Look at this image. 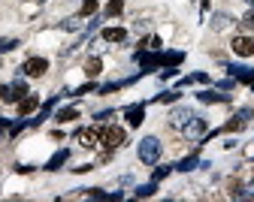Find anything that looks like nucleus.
I'll return each instance as SVG.
<instances>
[{
  "mask_svg": "<svg viewBox=\"0 0 254 202\" xmlns=\"http://www.w3.org/2000/svg\"><path fill=\"white\" fill-rule=\"evenodd\" d=\"M139 160H142L145 166H151V163L161 160V142H157L154 136H145V139L139 142Z\"/></svg>",
  "mask_w": 254,
  "mask_h": 202,
  "instance_id": "nucleus-1",
  "label": "nucleus"
},
{
  "mask_svg": "<svg viewBox=\"0 0 254 202\" xmlns=\"http://www.w3.org/2000/svg\"><path fill=\"white\" fill-rule=\"evenodd\" d=\"M100 142H103L109 151H112V148H121V145H124V130L115 127V124L106 127V130H100Z\"/></svg>",
  "mask_w": 254,
  "mask_h": 202,
  "instance_id": "nucleus-2",
  "label": "nucleus"
},
{
  "mask_svg": "<svg viewBox=\"0 0 254 202\" xmlns=\"http://www.w3.org/2000/svg\"><path fill=\"white\" fill-rule=\"evenodd\" d=\"M76 142L82 145V148H94L100 142V130H94V127H82V130H76Z\"/></svg>",
  "mask_w": 254,
  "mask_h": 202,
  "instance_id": "nucleus-3",
  "label": "nucleus"
},
{
  "mask_svg": "<svg viewBox=\"0 0 254 202\" xmlns=\"http://www.w3.org/2000/svg\"><path fill=\"white\" fill-rule=\"evenodd\" d=\"M21 70L27 73V76H46V70H49V60L46 57H30V60H24V66H21Z\"/></svg>",
  "mask_w": 254,
  "mask_h": 202,
  "instance_id": "nucleus-4",
  "label": "nucleus"
},
{
  "mask_svg": "<svg viewBox=\"0 0 254 202\" xmlns=\"http://www.w3.org/2000/svg\"><path fill=\"white\" fill-rule=\"evenodd\" d=\"M190 118H194V112H190L188 106H179V109H173V112H170V127H173V130H182Z\"/></svg>",
  "mask_w": 254,
  "mask_h": 202,
  "instance_id": "nucleus-5",
  "label": "nucleus"
},
{
  "mask_svg": "<svg viewBox=\"0 0 254 202\" xmlns=\"http://www.w3.org/2000/svg\"><path fill=\"white\" fill-rule=\"evenodd\" d=\"M182 133H185V136H188V139H200V136H203V133H206V121L194 115V118H190V121H188V124L182 127Z\"/></svg>",
  "mask_w": 254,
  "mask_h": 202,
  "instance_id": "nucleus-6",
  "label": "nucleus"
},
{
  "mask_svg": "<svg viewBox=\"0 0 254 202\" xmlns=\"http://www.w3.org/2000/svg\"><path fill=\"white\" fill-rule=\"evenodd\" d=\"M37 109H40V97L37 94H24L21 103H18V118H27L30 112H37Z\"/></svg>",
  "mask_w": 254,
  "mask_h": 202,
  "instance_id": "nucleus-7",
  "label": "nucleus"
},
{
  "mask_svg": "<svg viewBox=\"0 0 254 202\" xmlns=\"http://www.w3.org/2000/svg\"><path fill=\"white\" fill-rule=\"evenodd\" d=\"M233 51L239 57H251L254 54V40L251 37H233Z\"/></svg>",
  "mask_w": 254,
  "mask_h": 202,
  "instance_id": "nucleus-8",
  "label": "nucleus"
},
{
  "mask_svg": "<svg viewBox=\"0 0 254 202\" xmlns=\"http://www.w3.org/2000/svg\"><path fill=\"white\" fill-rule=\"evenodd\" d=\"M230 76H233V79H239V82L254 85V66H230Z\"/></svg>",
  "mask_w": 254,
  "mask_h": 202,
  "instance_id": "nucleus-9",
  "label": "nucleus"
},
{
  "mask_svg": "<svg viewBox=\"0 0 254 202\" xmlns=\"http://www.w3.org/2000/svg\"><path fill=\"white\" fill-rule=\"evenodd\" d=\"M124 115H127V124H130V127H139L145 121V106H130Z\"/></svg>",
  "mask_w": 254,
  "mask_h": 202,
  "instance_id": "nucleus-10",
  "label": "nucleus"
},
{
  "mask_svg": "<svg viewBox=\"0 0 254 202\" xmlns=\"http://www.w3.org/2000/svg\"><path fill=\"white\" fill-rule=\"evenodd\" d=\"M67 160H70V151H67V148H61V151H58V154L46 163V169H49V172H55V169H61V166L67 163Z\"/></svg>",
  "mask_w": 254,
  "mask_h": 202,
  "instance_id": "nucleus-11",
  "label": "nucleus"
},
{
  "mask_svg": "<svg viewBox=\"0 0 254 202\" xmlns=\"http://www.w3.org/2000/svg\"><path fill=\"white\" fill-rule=\"evenodd\" d=\"M103 40H106V43H124V40H127V30H121V27H106V30H103Z\"/></svg>",
  "mask_w": 254,
  "mask_h": 202,
  "instance_id": "nucleus-12",
  "label": "nucleus"
},
{
  "mask_svg": "<svg viewBox=\"0 0 254 202\" xmlns=\"http://www.w3.org/2000/svg\"><path fill=\"white\" fill-rule=\"evenodd\" d=\"M136 60L142 63V70H148V66H157V63H164V54H136Z\"/></svg>",
  "mask_w": 254,
  "mask_h": 202,
  "instance_id": "nucleus-13",
  "label": "nucleus"
},
{
  "mask_svg": "<svg viewBox=\"0 0 254 202\" xmlns=\"http://www.w3.org/2000/svg\"><path fill=\"white\" fill-rule=\"evenodd\" d=\"M100 70H103V60H100V57H91V60H85V73H88L91 79H97V76H100Z\"/></svg>",
  "mask_w": 254,
  "mask_h": 202,
  "instance_id": "nucleus-14",
  "label": "nucleus"
},
{
  "mask_svg": "<svg viewBox=\"0 0 254 202\" xmlns=\"http://www.w3.org/2000/svg\"><path fill=\"white\" fill-rule=\"evenodd\" d=\"M200 100H203V103H227V94H215V91H203V94H197Z\"/></svg>",
  "mask_w": 254,
  "mask_h": 202,
  "instance_id": "nucleus-15",
  "label": "nucleus"
},
{
  "mask_svg": "<svg viewBox=\"0 0 254 202\" xmlns=\"http://www.w3.org/2000/svg\"><path fill=\"white\" fill-rule=\"evenodd\" d=\"M73 118H79V109H61V112L55 115V121H61V124H67V121H73Z\"/></svg>",
  "mask_w": 254,
  "mask_h": 202,
  "instance_id": "nucleus-16",
  "label": "nucleus"
},
{
  "mask_svg": "<svg viewBox=\"0 0 254 202\" xmlns=\"http://www.w3.org/2000/svg\"><path fill=\"white\" fill-rule=\"evenodd\" d=\"M227 24H230V15H224V12H218V15L212 18V27H215V30H224Z\"/></svg>",
  "mask_w": 254,
  "mask_h": 202,
  "instance_id": "nucleus-17",
  "label": "nucleus"
},
{
  "mask_svg": "<svg viewBox=\"0 0 254 202\" xmlns=\"http://www.w3.org/2000/svg\"><path fill=\"white\" fill-rule=\"evenodd\" d=\"M194 166H197V157L194 154H190V157H185L179 166H176V169H182V172H190V169H194Z\"/></svg>",
  "mask_w": 254,
  "mask_h": 202,
  "instance_id": "nucleus-18",
  "label": "nucleus"
},
{
  "mask_svg": "<svg viewBox=\"0 0 254 202\" xmlns=\"http://www.w3.org/2000/svg\"><path fill=\"white\" fill-rule=\"evenodd\" d=\"M12 94H15V100H21V97L27 94V85H24L21 79H15V82H12Z\"/></svg>",
  "mask_w": 254,
  "mask_h": 202,
  "instance_id": "nucleus-19",
  "label": "nucleus"
},
{
  "mask_svg": "<svg viewBox=\"0 0 254 202\" xmlns=\"http://www.w3.org/2000/svg\"><path fill=\"white\" fill-rule=\"evenodd\" d=\"M121 9H124V3H121V0H112V3L106 6V15H109V18H115V15H118Z\"/></svg>",
  "mask_w": 254,
  "mask_h": 202,
  "instance_id": "nucleus-20",
  "label": "nucleus"
},
{
  "mask_svg": "<svg viewBox=\"0 0 254 202\" xmlns=\"http://www.w3.org/2000/svg\"><path fill=\"white\" fill-rule=\"evenodd\" d=\"M0 100H3V103H12V100H15L12 85H3V88H0Z\"/></svg>",
  "mask_w": 254,
  "mask_h": 202,
  "instance_id": "nucleus-21",
  "label": "nucleus"
},
{
  "mask_svg": "<svg viewBox=\"0 0 254 202\" xmlns=\"http://www.w3.org/2000/svg\"><path fill=\"white\" fill-rule=\"evenodd\" d=\"M182 57H185L182 51H173V54H164V63L167 66H176V63H182Z\"/></svg>",
  "mask_w": 254,
  "mask_h": 202,
  "instance_id": "nucleus-22",
  "label": "nucleus"
},
{
  "mask_svg": "<svg viewBox=\"0 0 254 202\" xmlns=\"http://www.w3.org/2000/svg\"><path fill=\"white\" fill-rule=\"evenodd\" d=\"M97 12V0H85L82 3V15H94Z\"/></svg>",
  "mask_w": 254,
  "mask_h": 202,
  "instance_id": "nucleus-23",
  "label": "nucleus"
},
{
  "mask_svg": "<svg viewBox=\"0 0 254 202\" xmlns=\"http://www.w3.org/2000/svg\"><path fill=\"white\" fill-rule=\"evenodd\" d=\"M239 27H242V30H254V9H251V12L239 21Z\"/></svg>",
  "mask_w": 254,
  "mask_h": 202,
  "instance_id": "nucleus-24",
  "label": "nucleus"
},
{
  "mask_svg": "<svg viewBox=\"0 0 254 202\" xmlns=\"http://www.w3.org/2000/svg\"><path fill=\"white\" fill-rule=\"evenodd\" d=\"M173 100H179V91H167V94H161V97H157V103H173Z\"/></svg>",
  "mask_w": 254,
  "mask_h": 202,
  "instance_id": "nucleus-25",
  "label": "nucleus"
},
{
  "mask_svg": "<svg viewBox=\"0 0 254 202\" xmlns=\"http://www.w3.org/2000/svg\"><path fill=\"white\" fill-rule=\"evenodd\" d=\"M18 49V40H0V51H12Z\"/></svg>",
  "mask_w": 254,
  "mask_h": 202,
  "instance_id": "nucleus-26",
  "label": "nucleus"
},
{
  "mask_svg": "<svg viewBox=\"0 0 254 202\" xmlns=\"http://www.w3.org/2000/svg\"><path fill=\"white\" fill-rule=\"evenodd\" d=\"M154 190H157L154 184H142V187H136V196H151Z\"/></svg>",
  "mask_w": 254,
  "mask_h": 202,
  "instance_id": "nucleus-27",
  "label": "nucleus"
},
{
  "mask_svg": "<svg viewBox=\"0 0 254 202\" xmlns=\"http://www.w3.org/2000/svg\"><path fill=\"white\" fill-rule=\"evenodd\" d=\"M167 175H170V166H157V169H154V181H161Z\"/></svg>",
  "mask_w": 254,
  "mask_h": 202,
  "instance_id": "nucleus-28",
  "label": "nucleus"
},
{
  "mask_svg": "<svg viewBox=\"0 0 254 202\" xmlns=\"http://www.w3.org/2000/svg\"><path fill=\"white\" fill-rule=\"evenodd\" d=\"M64 27H67V30H79L82 27V18H67V21H64Z\"/></svg>",
  "mask_w": 254,
  "mask_h": 202,
  "instance_id": "nucleus-29",
  "label": "nucleus"
},
{
  "mask_svg": "<svg viewBox=\"0 0 254 202\" xmlns=\"http://www.w3.org/2000/svg\"><path fill=\"white\" fill-rule=\"evenodd\" d=\"M88 91H94V82H88V85H82V88H79L76 94H88Z\"/></svg>",
  "mask_w": 254,
  "mask_h": 202,
  "instance_id": "nucleus-30",
  "label": "nucleus"
},
{
  "mask_svg": "<svg viewBox=\"0 0 254 202\" xmlns=\"http://www.w3.org/2000/svg\"><path fill=\"white\" fill-rule=\"evenodd\" d=\"M248 3H251V9H254V0H248Z\"/></svg>",
  "mask_w": 254,
  "mask_h": 202,
  "instance_id": "nucleus-31",
  "label": "nucleus"
}]
</instances>
